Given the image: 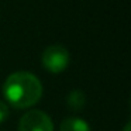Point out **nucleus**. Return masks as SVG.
<instances>
[{
    "mask_svg": "<svg viewBox=\"0 0 131 131\" xmlns=\"http://www.w3.org/2000/svg\"><path fill=\"white\" fill-rule=\"evenodd\" d=\"M3 94L7 103L16 108H28L42 96V85L30 72H14L3 85Z\"/></svg>",
    "mask_w": 131,
    "mask_h": 131,
    "instance_id": "obj_1",
    "label": "nucleus"
},
{
    "mask_svg": "<svg viewBox=\"0 0 131 131\" xmlns=\"http://www.w3.org/2000/svg\"><path fill=\"white\" fill-rule=\"evenodd\" d=\"M42 65L51 73H59L69 65V52L62 45H51L42 52Z\"/></svg>",
    "mask_w": 131,
    "mask_h": 131,
    "instance_id": "obj_2",
    "label": "nucleus"
},
{
    "mask_svg": "<svg viewBox=\"0 0 131 131\" xmlns=\"http://www.w3.org/2000/svg\"><path fill=\"white\" fill-rule=\"evenodd\" d=\"M18 131H54V124L47 113L30 110L20 118Z\"/></svg>",
    "mask_w": 131,
    "mask_h": 131,
    "instance_id": "obj_3",
    "label": "nucleus"
},
{
    "mask_svg": "<svg viewBox=\"0 0 131 131\" xmlns=\"http://www.w3.org/2000/svg\"><path fill=\"white\" fill-rule=\"evenodd\" d=\"M59 131H90V127L85 120L78 117H69L61 123Z\"/></svg>",
    "mask_w": 131,
    "mask_h": 131,
    "instance_id": "obj_4",
    "label": "nucleus"
},
{
    "mask_svg": "<svg viewBox=\"0 0 131 131\" xmlns=\"http://www.w3.org/2000/svg\"><path fill=\"white\" fill-rule=\"evenodd\" d=\"M66 103H68V107L71 108L72 111H79L85 107L86 103V97L85 93L82 90H72L69 93L68 99H66Z\"/></svg>",
    "mask_w": 131,
    "mask_h": 131,
    "instance_id": "obj_5",
    "label": "nucleus"
},
{
    "mask_svg": "<svg viewBox=\"0 0 131 131\" xmlns=\"http://www.w3.org/2000/svg\"><path fill=\"white\" fill-rule=\"evenodd\" d=\"M7 116H9V107H7V104L4 102L0 100V123L4 121L7 118Z\"/></svg>",
    "mask_w": 131,
    "mask_h": 131,
    "instance_id": "obj_6",
    "label": "nucleus"
},
{
    "mask_svg": "<svg viewBox=\"0 0 131 131\" xmlns=\"http://www.w3.org/2000/svg\"><path fill=\"white\" fill-rule=\"evenodd\" d=\"M123 131H130V123L125 124V127H124V130H123Z\"/></svg>",
    "mask_w": 131,
    "mask_h": 131,
    "instance_id": "obj_7",
    "label": "nucleus"
}]
</instances>
